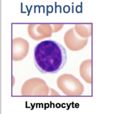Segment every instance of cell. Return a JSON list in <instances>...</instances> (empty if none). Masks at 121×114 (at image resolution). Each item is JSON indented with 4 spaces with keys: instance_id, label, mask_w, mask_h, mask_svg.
Segmentation results:
<instances>
[{
    "instance_id": "cell-1",
    "label": "cell",
    "mask_w": 121,
    "mask_h": 114,
    "mask_svg": "<svg viewBox=\"0 0 121 114\" xmlns=\"http://www.w3.org/2000/svg\"><path fill=\"white\" fill-rule=\"evenodd\" d=\"M34 60L36 68L40 72L55 74L60 70L66 63V50L55 41L44 40L35 46Z\"/></svg>"
}]
</instances>
